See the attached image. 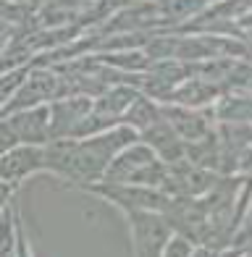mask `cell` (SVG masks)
<instances>
[{
	"instance_id": "cell-1",
	"label": "cell",
	"mask_w": 252,
	"mask_h": 257,
	"mask_svg": "<svg viewBox=\"0 0 252 257\" xmlns=\"http://www.w3.org/2000/svg\"><path fill=\"white\" fill-rule=\"evenodd\" d=\"M132 233L137 257H163L168 247V226L158 215L140 213L132 215Z\"/></svg>"
},
{
	"instance_id": "cell-2",
	"label": "cell",
	"mask_w": 252,
	"mask_h": 257,
	"mask_svg": "<svg viewBox=\"0 0 252 257\" xmlns=\"http://www.w3.org/2000/svg\"><path fill=\"white\" fill-rule=\"evenodd\" d=\"M42 168H45V150L34 145L14 147L6 155H0V181L3 184H16Z\"/></svg>"
},
{
	"instance_id": "cell-3",
	"label": "cell",
	"mask_w": 252,
	"mask_h": 257,
	"mask_svg": "<svg viewBox=\"0 0 252 257\" xmlns=\"http://www.w3.org/2000/svg\"><path fill=\"white\" fill-rule=\"evenodd\" d=\"M45 123H48V113L34 110V113H21L19 118H14L8 126H11V132L16 134V139L40 142V139H45Z\"/></svg>"
},
{
	"instance_id": "cell-4",
	"label": "cell",
	"mask_w": 252,
	"mask_h": 257,
	"mask_svg": "<svg viewBox=\"0 0 252 257\" xmlns=\"http://www.w3.org/2000/svg\"><path fill=\"white\" fill-rule=\"evenodd\" d=\"M8 194H11V184L0 181V215H3V207H6V202H8Z\"/></svg>"
}]
</instances>
